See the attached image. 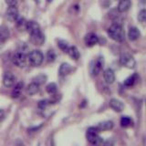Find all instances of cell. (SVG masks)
Here are the masks:
<instances>
[{"mask_svg": "<svg viewBox=\"0 0 146 146\" xmlns=\"http://www.w3.org/2000/svg\"><path fill=\"white\" fill-rule=\"evenodd\" d=\"M26 29L27 32L32 36L33 41L38 45H41L45 41V36L40 29V27L35 21H29L27 22Z\"/></svg>", "mask_w": 146, "mask_h": 146, "instance_id": "obj_1", "label": "cell"}, {"mask_svg": "<svg viewBox=\"0 0 146 146\" xmlns=\"http://www.w3.org/2000/svg\"><path fill=\"white\" fill-rule=\"evenodd\" d=\"M108 35L111 39L117 42H121L125 38V32L123 27L118 24V23H114L108 29Z\"/></svg>", "mask_w": 146, "mask_h": 146, "instance_id": "obj_2", "label": "cell"}, {"mask_svg": "<svg viewBox=\"0 0 146 146\" xmlns=\"http://www.w3.org/2000/svg\"><path fill=\"white\" fill-rule=\"evenodd\" d=\"M86 138L88 141L93 146L100 145L102 143V139L99 136V131L96 127H90L86 132Z\"/></svg>", "mask_w": 146, "mask_h": 146, "instance_id": "obj_3", "label": "cell"}, {"mask_svg": "<svg viewBox=\"0 0 146 146\" xmlns=\"http://www.w3.org/2000/svg\"><path fill=\"white\" fill-rule=\"evenodd\" d=\"M43 59L44 56L40 50H32L27 55V61H29L31 66L34 67H38L41 65V63L43 62Z\"/></svg>", "mask_w": 146, "mask_h": 146, "instance_id": "obj_4", "label": "cell"}, {"mask_svg": "<svg viewBox=\"0 0 146 146\" xmlns=\"http://www.w3.org/2000/svg\"><path fill=\"white\" fill-rule=\"evenodd\" d=\"M12 61L17 67L23 68L26 66L27 61V55L24 52L17 51L13 55L12 57Z\"/></svg>", "mask_w": 146, "mask_h": 146, "instance_id": "obj_5", "label": "cell"}, {"mask_svg": "<svg viewBox=\"0 0 146 146\" xmlns=\"http://www.w3.org/2000/svg\"><path fill=\"white\" fill-rule=\"evenodd\" d=\"M120 63L121 64V66L128 68H133L136 65V61L134 58L129 53H122L121 55Z\"/></svg>", "mask_w": 146, "mask_h": 146, "instance_id": "obj_6", "label": "cell"}, {"mask_svg": "<svg viewBox=\"0 0 146 146\" xmlns=\"http://www.w3.org/2000/svg\"><path fill=\"white\" fill-rule=\"evenodd\" d=\"M104 60L102 57H99L96 60L94 61L93 65L91 66V75L92 76H97L99 75L100 71H102L103 68Z\"/></svg>", "mask_w": 146, "mask_h": 146, "instance_id": "obj_7", "label": "cell"}, {"mask_svg": "<svg viewBox=\"0 0 146 146\" xmlns=\"http://www.w3.org/2000/svg\"><path fill=\"white\" fill-rule=\"evenodd\" d=\"M16 83V77L11 72H6L3 77V84L7 88L13 87Z\"/></svg>", "mask_w": 146, "mask_h": 146, "instance_id": "obj_8", "label": "cell"}, {"mask_svg": "<svg viewBox=\"0 0 146 146\" xmlns=\"http://www.w3.org/2000/svg\"><path fill=\"white\" fill-rule=\"evenodd\" d=\"M84 41L87 47H92V46L98 44L99 42V36L95 33H88L84 38Z\"/></svg>", "mask_w": 146, "mask_h": 146, "instance_id": "obj_9", "label": "cell"}, {"mask_svg": "<svg viewBox=\"0 0 146 146\" xmlns=\"http://www.w3.org/2000/svg\"><path fill=\"white\" fill-rule=\"evenodd\" d=\"M109 105H110V107L116 112H121L123 111V109H124V104H123V102L117 99H111L110 100Z\"/></svg>", "mask_w": 146, "mask_h": 146, "instance_id": "obj_10", "label": "cell"}, {"mask_svg": "<svg viewBox=\"0 0 146 146\" xmlns=\"http://www.w3.org/2000/svg\"><path fill=\"white\" fill-rule=\"evenodd\" d=\"M7 17L10 21H17V19L19 17L18 10L16 7H9L7 10Z\"/></svg>", "mask_w": 146, "mask_h": 146, "instance_id": "obj_11", "label": "cell"}, {"mask_svg": "<svg viewBox=\"0 0 146 146\" xmlns=\"http://www.w3.org/2000/svg\"><path fill=\"white\" fill-rule=\"evenodd\" d=\"M103 79L107 84H112L115 81V74L111 68H107L103 73Z\"/></svg>", "mask_w": 146, "mask_h": 146, "instance_id": "obj_12", "label": "cell"}, {"mask_svg": "<svg viewBox=\"0 0 146 146\" xmlns=\"http://www.w3.org/2000/svg\"><path fill=\"white\" fill-rule=\"evenodd\" d=\"M113 122L111 121H105L102 122H100L99 124L96 126L97 130L99 131H110L113 128Z\"/></svg>", "mask_w": 146, "mask_h": 146, "instance_id": "obj_13", "label": "cell"}, {"mask_svg": "<svg viewBox=\"0 0 146 146\" xmlns=\"http://www.w3.org/2000/svg\"><path fill=\"white\" fill-rule=\"evenodd\" d=\"M131 0H121L120 2H119V5H118V11L121 12V13H123L127 10H129V8L131 7Z\"/></svg>", "mask_w": 146, "mask_h": 146, "instance_id": "obj_14", "label": "cell"}, {"mask_svg": "<svg viewBox=\"0 0 146 146\" xmlns=\"http://www.w3.org/2000/svg\"><path fill=\"white\" fill-rule=\"evenodd\" d=\"M73 70V68L68 63H62L60 67H59V70H58V74L64 77L68 75V73H70Z\"/></svg>", "mask_w": 146, "mask_h": 146, "instance_id": "obj_15", "label": "cell"}, {"mask_svg": "<svg viewBox=\"0 0 146 146\" xmlns=\"http://www.w3.org/2000/svg\"><path fill=\"white\" fill-rule=\"evenodd\" d=\"M66 52L68 54V56H70L71 58L75 59V60H78V59L80 58V51H79V49H78L75 47V46H71V47H68V48L67 49Z\"/></svg>", "mask_w": 146, "mask_h": 146, "instance_id": "obj_16", "label": "cell"}, {"mask_svg": "<svg viewBox=\"0 0 146 146\" xmlns=\"http://www.w3.org/2000/svg\"><path fill=\"white\" fill-rule=\"evenodd\" d=\"M141 36V33L139 29H137L135 27H132L129 29V32H128V36H129V39L131 40V41H134V40H137Z\"/></svg>", "mask_w": 146, "mask_h": 146, "instance_id": "obj_17", "label": "cell"}, {"mask_svg": "<svg viewBox=\"0 0 146 146\" xmlns=\"http://www.w3.org/2000/svg\"><path fill=\"white\" fill-rule=\"evenodd\" d=\"M27 93L30 95V96H33L35 94H36L39 91V85L35 83V82H31L30 84H29V86L27 87Z\"/></svg>", "mask_w": 146, "mask_h": 146, "instance_id": "obj_18", "label": "cell"}, {"mask_svg": "<svg viewBox=\"0 0 146 146\" xmlns=\"http://www.w3.org/2000/svg\"><path fill=\"white\" fill-rule=\"evenodd\" d=\"M10 35V32L7 26H1L0 27V42H5Z\"/></svg>", "mask_w": 146, "mask_h": 146, "instance_id": "obj_19", "label": "cell"}, {"mask_svg": "<svg viewBox=\"0 0 146 146\" xmlns=\"http://www.w3.org/2000/svg\"><path fill=\"white\" fill-rule=\"evenodd\" d=\"M24 87V83L23 82H18V83L14 87V89L12 90V97L13 98H18L21 94V91Z\"/></svg>", "mask_w": 146, "mask_h": 146, "instance_id": "obj_20", "label": "cell"}, {"mask_svg": "<svg viewBox=\"0 0 146 146\" xmlns=\"http://www.w3.org/2000/svg\"><path fill=\"white\" fill-rule=\"evenodd\" d=\"M138 80H139V76L135 73V74L130 76L129 78H127V79L124 80V85L126 87H131V86H133Z\"/></svg>", "mask_w": 146, "mask_h": 146, "instance_id": "obj_21", "label": "cell"}, {"mask_svg": "<svg viewBox=\"0 0 146 146\" xmlns=\"http://www.w3.org/2000/svg\"><path fill=\"white\" fill-rule=\"evenodd\" d=\"M121 127H124V128L130 127L132 125V120L128 116H122L121 119Z\"/></svg>", "mask_w": 146, "mask_h": 146, "instance_id": "obj_22", "label": "cell"}, {"mask_svg": "<svg viewBox=\"0 0 146 146\" xmlns=\"http://www.w3.org/2000/svg\"><path fill=\"white\" fill-rule=\"evenodd\" d=\"M46 90H47V92L50 95H53L57 92V90H58V86L56 83H49L48 86H47V88H46Z\"/></svg>", "mask_w": 146, "mask_h": 146, "instance_id": "obj_23", "label": "cell"}, {"mask_svg": "<svg viewBox=\"0 0 146 146\" xmlns=\"http://www.w3.org/2000/svg\"><path fill=\"white\" fill-rule=\"evenodd\" d=\"M46 80H47V77H46L45 75H38V76H36V77L34 78L33 82L40 85V84H43L44 82L46 81Z\"/></svg>", "mask_w": 146, "mask_h": 146, "instance_id": "obj_24", "label": "cell"}, {"mask_svg": "<svg viewBox=\"0 0 146 146\" xmlns=\"http://www.w3.org/2000/svg\"><path fill=\"white\" fill-rule=\"evenodd\" d=\"M58 48H60L61 50H63V51H67V49L68 48V42L67 41H65V40H58Z\"/></svg>", "mask_w": 146, "mask_h": 146, "instance_id": "obj_25", "label": "cell"}, {"mask_svg": "<svg viewBox=\"0 0 146 146\" xmlns=\"http://www.w3.org/2000/svg\"><path fill=\"white\" fill-rule=\"evenodd\" d=\"M47 58H48V61L49 62L55 60V58H56V53H55L54 50H48L47 53Z\"/></svg>", "mask_w": 146, "mask_h": 146, "instance_id": "obj_26", "label": "cell"}, {"mask_svg": "<svg viewBox=\"0 0 146 146\" xmlns=\"http://www.w3.org/2000/svg\"><path fill=\"white\" fill-rule=\"evenodd\" d=\"M138 19L140 22L143 23L146 19V12L144 9H141V10L139 12V15H138Z\"/></svg>", "mask_w": 146, "mask_h": 146, "instance_id": "obj_27", "label": "cell"}, {"mask_svg": "<svg viewBox=\"0 0 146 146\" xmlns=\"http://www.w3.org/2000/svg\"><path fill=\"white\" fill-rule=\"evenodd\" d=\"M50 100H40V102H38V107L40 108V109H42V110H44L46 107L48 106V105L50 103L49 102Z\"/></svg>", "mask_w": 146, "mask_h": 146, "instance_id": "obj_28", "label": "cell"}, {"mask_svg": "<svg viewBox=\"0 0 146 146\" xmlns=\"http://www.w3.org/2000/svg\"><path fill=\"white\" fill-rule=\"evenodd\" d=\"M6 3L8 5V7H17V0H6Z\"/></svg>", "mask_w": 146, "mask_h": 146, "instance_id": "obj_29", "label": "cell"}, {"mask_svg": "<svg viewBox=\"0 0 146 146\" xmlns=\"http://www.w3.org/2000/svg\"><path fill=\"white\" fill-rule=\"evenodd\" d=\"M5 117H6V114H5L4 111L0 110V121H2L5 120Z\"/></svg>", "mask_w": 146, "mask_h": 146, "instance_id": "obj_30", "label": "cell"}, {"mask_svg": "<svg viewBox=\"0 0 146 146\" xmlns=\"http://www.w3.org/2000/svg\"><path fill=\"white\" fill-rule=\"evenodd\" d=\"M52 1V0H48V2H51Z\"/></svg>", "mask_w": 146, "mask_h": 146, "instance_id": "obj_31", "label": "cell"}]
</instances>
